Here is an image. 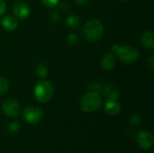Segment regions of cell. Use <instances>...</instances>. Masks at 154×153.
Instances as JSON below:
<instances>
[{
	"label": "cell",
	"mask_w": 154,
	"mask_h": 153,
	"mask_svg": "<svg viewBox=\"0 0 154 153\" xmlns=\"http://www.w3.org/2000/svg\"><path fill=\"white\" fill-rule=\"evenodd\" d=\"M83 36L86 41L89 42H95L101 39L104 29L99 20L93 18L88 20L83 26Z\"/></svg>",
	"instance_id": "1"
},
{
	"label": "cell",
	"mask_w": 154,
	"mask_h": 153,
	"mask_svg": "<svg viewBox=\"0 0 154 153\" xmlns=\"http://www.w3.org/2000/svg\"><path fill=\"white\" fill-rule=\"evenodd\" d=\"M103 105L102 98L97 92H89L83 96L80 100V109L86 113H92L98 110Z\"/></svg>",
	"instance_id": "2"
},
{
	"label": "cell",
	"mask_w": 154,
	"mask_h": 153,
	"mask_svg": "<svg viewBox=\"0 0 154 153\" xmlns=\"http://www.w3.org/2000/svg\"><path fill=\"white\" fill-rule=\"evenodd\" d=\"M35 98L41 103H46L53 96V87L51 84L46 80L39 81L34 88Z\"/></svg>",
	"instance_id": "3"
},
{
	"label": "cell",
	"mask_w": 154,
	"mask_h": 153,
	"mask_svg": "<svg viewBox=\"0 0 154 153\" xmlns=\"http://www.w3.org/2000/svg\"><path fill=\"white\" fill-rule=\"evenodd\" d=\"M116 53L119 56V58L121 59V60H123L126 63L135 62L140 56L139 50L136 48L132 47V46L119 47Z\"/></svg>",
	"instance_id": "4"
},
{
	"label": "cell",
	"mask_w": 154,
	"mask_h": 153,
	"mask_svg": "<svg viewBox=\"0 0 154 153\" xmlns=\"http://www.w3.org/2000/svg\"><path fill=\"white\" fill-rule=\"evenodd\" d=\"M23 116L27 123L35 124L41 122L43 117V113L37 106H29L23 111Z\"/></svg>",
	"instance_id": "5"
},
{
	"label": "cell",
	"mask_w": 154,
	"mask_h": 153,
	"mask_svg": "<svg viewBox=\"0 0 154 153\" xmlns=\"http://www.w3.org/2000/svg\"><path fill=\"white\" fill-rule=\"evenodd\" d=\"M136 141L143 150H150L153 145V135L148 131H141L136 136Z\"/></svg>",
	"instance_id": "6"
},
{
	"label": "cell",
	"mask_w": 154,
	"mask_h": 153,
	"mask_svg": "<svg viewBox=\"0 0 154 153\" xmlns=\"http://www.w3.org/2000/svg\"><path fill=\"white\" fill-rule=\"evenodd\" d=\"M2 110L6 115L10 117H14L18 115L19 111H20V106H19V104L15 100L12 98H8L3 101Z\"/></svg>",
	"instance_id": "7"
},
{
	"label": "cell",
	"mask_w": 154,
	"mask_h": 153,
	"mask_svg": "<svg viewBox=\"0 0 154 153\" xmlns=\"http://www.w3.org/2000/svg\"><path fill=\"white\" fill-rule=\"evenodd\" d=\"M13 12H14V14L16 18L25 19L30 14V7L24 1L17 0L14 4Z\"/></svg>",
	"instance_id": "8"
},
{
	"label": "cell",
	"mask_w": 154,
	"mask_h": 153,
	"mask_svg": "<svg viewBox=\"0 0 154 153\" xmlns=\"http://www.w3.org/2000/svg\"><path fill=\"white\" fill-rule=\"evenodd\" d=\"M2 25L5 28V30H6L8 32H13L18 26V23L14 16L5 15L2 20Z\"/></svg>",
	"instance_id": "9"
},
{
	"label": "cell",
	"mask_w": 154,
	"mask_h": 153,
	"mask_svg": "<svg viewBox=\"0 0 154 153\" xmlns=\"http://www.w3.org/2000/svg\"><path fill=\"white\" fill-rule=\"evenodd\" d=\"M101 65H102V68L106 70L112 69L116 65V58H115L114 53L113 52L106 53L102 59Z\"/></svg>",
	"instance_id": "10"
},
{
	"label": "cell",
	"mask_w": 154,
	"mask_h": 153,
	"mask_svg": "<svg viewBox=\"0 0 154 153\" xmlns=\"http://www.w3.org/2000/svg\"><path fill=\"white\" fill-rule=\"evenodd\" d=\"M141 42L142 45L145 48V49H152L154 47V35L152 32H145L141 38Z\"/></svg>",
	"instance_id": "11"
},
{
	"label": "cell",
	"mask_w": 154,
	"mask_h": 153,
	"mask_svg": "<svg viewBox=\"0 0 154 153\" xmlns=\"http://www.w3.org/2000/svg\"><path fill=\"white\" fill-rule=\"evenodd\" d=\"M105 111L109 115H116L121 111V106L116 101H107L105 105Z\"/></svg>",
	"instance_id": "12"
},
{
	"label": "cell",
	"mask_w": 154,
	"mask_h": 153,
	"mask_svg": "<svg viewBox=\"0 0 154 153\" xmlns=\"http://www.w3.org/2000/svg\"><path fill=\"white\" fill-rule=\"evenodd\" d=\"M105 96L107 101H116L119 97V90L116 87L108 86L105 89Z\"/></svg>",
	"instance_id": "13"
},
{
	"label": "cell",
	"mask_w": 154,
	"mask_h": 153,
	"mask_svg": "<svg viewBox=\"0 0 154 153\" xmlns=\"http://www.w3.org/2000/svg\"><path fill=\"white\" fill-rule=\"evenodd\" d=\"M9 83L7 79L4 77H0V95L5 94L8 91Z\"/></svg>",
	"instance_id": "14"
},
{
	"label": "cell",
	"mask_w": 154,
	"mask_h": 153,
	"mask_svg": "<svg viewBox=\"0 0 154 153\" xmlns=\"http://www.w3.org/2000/svg\"><path fill=\"white\" fill-rule=\"evenodd\" d=\"M36 73L40 77H46L48 75V68L45 64H39L36 69Z\"/></svg>",
	"instance_id": "15"
},
{
	"label": "cell",
	"mask_w": 154,
	"mask_h": 153,
	"mask_svg": "<svg viewBox=\"0 0 154 153\" xmlns=\"http://www.w3.org/2000/svg\"><path fill=\"white\" fill-rule=\"evenodd\" d=\"M141 124H142V116L140 115L135 114V115L131 116V118H130V124L132 126L136 127V126L140 125Z\"/></svg>",
	"instance_id": "16"
},
{
	"label": "cell",
	"mask_w": 154,
	"mask_h": 153,
	"mask_svg": "<svg viewBox=\"0 0 154 153\" xmlns=\"http://www.w3.org/2000/svg\"><path fill=\"white\" fill-rule=\"evenodd\" d=\"M79 17H77L76 15H70L68 19H67V23L69 26L71 27H75L79 24Z\"/></svg>",
	"instance_id": "17"
},
{
	"label": "cell",
	"mask_w": 154,
	"mask_h": 153,
	"mask_svg": "<svg viewBox=\"0 0 154 153\" xmlns=\"http://www.w3.org/2000/svg\"><path fill=\"white\" fill-rule=\"evenodd\" d=\"M60 0H42V3L49 8L54 7L55 5H57L59 4Z\"/></svg>",
	"instance_id": "18"
},
{
	"label": "cell",
	"mask_w": 154,
	"mask_h": 153,
	"mask_svg": "<svg viewBox=\"0 0 154 153\" xmlns=\"http://www.w3.org/2000/svg\"><path fill=\"white\" fill-rule=\"evenodd\" d=\"M19 130V124L16 123V122H13V123H10L8 124V131L11 132V133H15Z\"/></svg>",
	"instance_id": "19"
},
{
	"label": "cell",
	"mask_w": 154,
	"mask_h": 153,
	"mask_svg": "<svg viewBox=\"0 0 154 153\" xmlns=\"http://www.w3.org/2000/svg\"><path fill=\"white\" fill-rule=\"evenodd\" d=\"M6 10V5L4 0H0V16L3 15L5 13Z\"/></svg>",
	"instance_id": "20"
},
{
	"label": "cell",
	"mask_w": 154,
	"mask_h": 153,
	"mask_svg": "<svg viewBox=\"0 0 154 153\" xmlns=\"http://www.w3.org/2000/svg\"><path fill=\"white\" fill-rule=\"evenodd\" d=\"M76 3H78V4H79V5H85V4H87L89 0H74Z\"/></svg>",
	"instance_id": "21"
},
{
	"label": "cell",
	"mask_w": 154,
	"mask_h": 153,
	"mask_svg": "<svg viewBox=\"0 0 154 153\" xmlns=\"http://www.w3.org/2000/svg\"><path fill=\"white\" fill-rule=\"evenodd\" d=\"M151 67H153V57H151Z\"/></svg>",
	"instance_id": "22"
},
{
	"label": "cell",
	"mask_w": 154,
	"mask_h": 153,
	"mask_svg": "<svg viewBox=\"0 0 154 153\" xmlns=\"http://www.w3.org/2000/svg\"><path fill=\"white\" fill-rule=\"evenodd\" d=\"M119 1H125V0H119Z\"/></svg>",
	"instance_id": "23"
}]
</instances>
